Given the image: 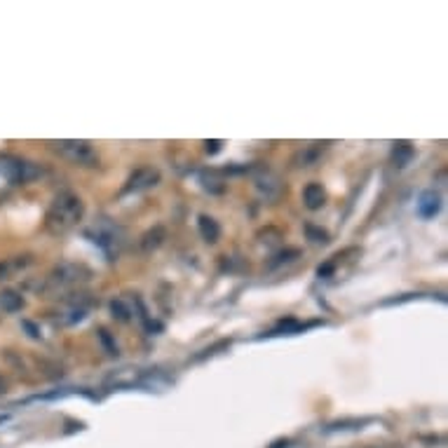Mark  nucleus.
Returning <instances> with one entry per match:
<instances>
[{"mask_svg":"<svg viewBox=\"0 0 448 448\" xmlns=\"http://www.w3.org/2000/svg\"><path fill=\"white\" fill-rule=\"evenodd\" d=\"M82 200L73 193H62V195L54 197V202L47 209V216H45V226L52 235H64L76 226L82 219Z\"/></svg>","mask_w":448,"mask_h":448,"instance_id":"nucleus-1","label":"nucleus"},{"mask_svg":"<svg viewBox=\"0 0 448 448\" xmlns=\"http://www.w3.org/2000/svg\"><path fill=\"white\" fill-rule=\"evenodd\" d=\"M54 151L62 155V158L71 160L73 164H82V167H92V164L99 162L96 158V151L92 148V144H87V141H57Z\"/></svg>","mask_w":448,"mask_h":448,"instance_id":"nucleus-2","label":"nucleus"},{"mask_svg":"<svg viewBox=\"0 0 448 448\" xmlns=\"http://www.w3.org/2000/svg\"><path fill=\"white\" fill-rule=\"evenodd\" d=\"M0 171L7 176V181L12 183H24L28 178L38 176V169L31 167L28 162H21L17 158H3L0 160Z\"/></svg>","mask_w":448,"mask_h":448,"instance_id":"nucleus-3","label":"nucleus"},{"mask_svg":"<svg viewBox=\"0 0 448 448\" xmlns=\"http://www.w3.org/2000/svg\"><path fill=\"white\" fill-rule=\"evenodd\" d=\"M160 181V174L155 169H137L134 174L130 176V181H127L125 190L122 193H139V190H146L151 188Z\"/></svg>","mask_w":448,"mask_h":448,"instance_id":"nucleus-4","label":"nucleus"},{"mask_svg":"<svg viewBox=\"0 0 448 448\" xmlns=\"http://www.w3.org/2000/svg\"><path fill=\"white\" fill-rule=\"evenodd\" d=\"M303 200H305V207L315 212V209L324 207L326 193H324V188L319 183H308V185H305V190H303Z\"/></svg>","mask_w":448,"mask_h":448,"instance_id":"nucleus-5","label":"nucleus"},{"mask_svg":"<svg viewBox=\"0 0 448 448\" xmlns=\"http://www.w3.org/2000/svg\"><path fill=\"white\" fill-rule=\"evenodd\" d=\"M197 226H200V235L205 237V242H209V244L219 242V237H221V226L212 219V216H200Z\"/></svg>","mask_w":448,"mask_h":448,"instance_id":"nucleus-6","label":"nucleus"},{"mask_svg":"<svg viewBox=\"0 0 448 448\" xmlns=\"http://www.w3.org/2000/svg\"><path fill=\"white\" fill-rule=\"evenodd\" d=\"M418 212H420V216H425V219H432L437 212H439V195L437 193H423L420 195V202H418Z\"/></svg>","mask_w":448,"mask_h":448,"instance_id":"nucleus-7","label":"nucleus"},{"mask_svg":"<svg viewBox=\"0 0 448 448\" xmlns=\"http://www.w3.org/2000/svg\"><path fill=\"white\" fill-rule=\"evenodd\" d=\"M21 305H24V301H21V296L14 294V291L0 294V308L5 312H17V310H21Z\"/></svg>","mask_w":448,"mask_h":448,"instance_id":"nucleus-8","label":"nucleus"},{"mask_svg":"<svg viewBox=\"0 0 448 448\" xmlns=\"http://www.w3.org/2000/svg\"><path fill=\"white\" fill-rule=\"evenodd\" d=\"M413 158V148L408 144H397L394 146V162H397V167H406Z\"/></svg>","mask_w":448,"mask_h":448,"instance_id":"nucleus-9","label":"nucleus"},{"mask_svg":"<svg viewBox=\"0 0 448 448\" xmlns=\"http://www.w3.org/2000/svg\"><path fill=\"white\" fill-rule=\"evenodd\" d=\"M110 310H113V315L117 319H122V322H127V319H130V310L125 308L122 301H113V303H110Z\"/></svg>","mask_w":448,"mask_h":448,"instance_id":"nucleus-10","label":"nucleus"},{"mask_svg":"<svg viewBox=\"0 0 448 448\" xmlns=\"http://www.w3.org/2000/svg\"><path fill=\"white\" fill-rule=\"evenodd\" d=\"M207 151L209 153H219V148H221V141H207Z\"/></svg>","mask_w":448,"mask_h":448,"instance_id":"nucleus-11","label":"nucleus"},{"mask_svg":"<svg viewBox=\"0 0 448 448\" xmlns=\"http://www.w3.org/2000/svg\"><path fill=\"white\" fill-rule=\"evenodd\" d=\"M0 394H5V380L0 378Z\"/></svg>","mask_w":448,"mask_h":448,"instance_id":"nucleus-12","label":"nucleus"}]
</instances>
